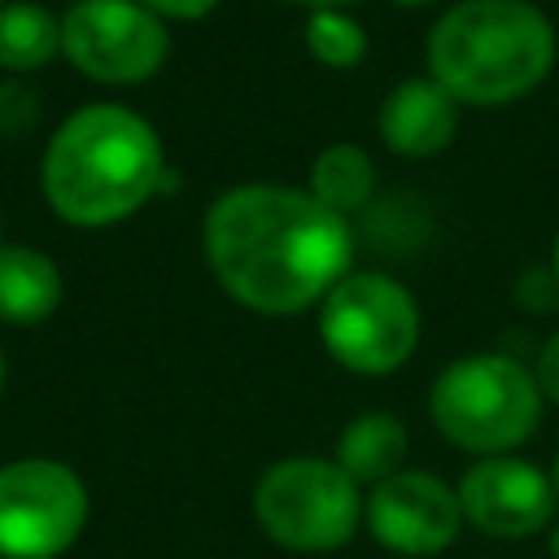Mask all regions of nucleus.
<instances>
[{"label": "nucleus", "instance_id": "4", "mask_svg": "<svg viewBox=\"0 0 559 559\" xmlns=\"http://www.w3.org/2000/svg\"><path fill=\"white\" fill-rule=\"evenodd\" d=\"M432 419L463 450L520 445L537 424V380L498 354L463 358L432 384Z\"/></svg>", "mask_w": 559, "mask_h": 559}, {"label": "nucleus", "instance_id": "8", "mask_svg": "<svg viewBox=\"0 0 559 559\" xmlns=\"http://www.w3.org/2000/svg\"><path fill=\"white\" fill-rule=\"evenodd\" d=\"M61 48L100 83H140L162 66L166 31L131 0H83L61 22Z\"/></svg>", "mask_w": 559, "mask_h": 559}, {"label": "nucleus", "instance_id": "13", "mask_svg": "<svg viewBox=\"0 0 559 559\" xmlns=\"http://www.w3.org/2000/svg\"><path fill=\"white\" fill-rule=\"evenodd\" d=\"M406 454V432L393 415H362L341 437V467L354 480H389Z\"/></svg>", "mask_w": 559, "mask_h": 559}, {"label": "nucleus", "instance_id": "3", "mask_svg": "<svg viewBox=\"0 0 559 559\" xmlns=\"http://www.w3.org/2000/svg\"><path fill=\"white\" fill-rule=\"evenodd\" d=\"M555 61L550 22L520 0H467L450 9L428 35V66L437 83L472 105L524 96Z\"/></svg>", "mask_w": 559, "mask_h": 559}, {"label": "nucleus", "instance_id": "6", "mask_svg": "<svg viewBox=\"0 0 559 559\" xmlns=\"http://www.w3.org/2000/svg\"><path fill=\"white\" fill-rule=\"evenodd\" d=\"M323 345L354 371H393L419 336L415 301L389 275H349L328 293L319 319Z\"/></svg>", "mask_w": 559, "mask_h": 559}, {"label": "nucleus", "instance_id": "5", "mask_svg": "<svg viewBox=\"0 0 559 559\" xmlns=\"http://www.w3.org/2000/svg\"><path fill=\"white\" fill-rule=\"evenodd\" d=\"M253 511L288 550H336L358 528V480L341 463L284 459L258 480Z\"/></svg>", "mask_w": 559, "mask_h": 559}, {"label": "nucleus", "instance_id": "17", "mask_svg": "<svg viewBox=\"0 0 559 559\" xmlns=\"http://www.w3.org/2000/svg\"><path fill=\"white\" fill-rule=\"evenodd\" d=\"M537 389L550 402H559V336H550L546 349H542V358H537Z\"/></svg>", "mask_w": 559, "mask_h": 559}, {"label": "nucleus", "instance_id": "11", "mask_svg": "<svg viewBox=\"0 0 559 559\" xmlns=\"http://www.w3.org/2000/svg\"><path fill=\"white\" fill-rule=\"evenodd\" d=\"M454 96L441 83H402L380 109V131L389 148L406 157L441 153L454 140Z\"/></svg>", "mask_w": 559, "mask_h": 559}, {"label": "nucleus", "instance_id": "14", "mask_svg": "<svg viewBox=\"0 0 559 559\" xmlns=\"http://www.w3.org/2000/svg\"><path fill=\"white\" fill-rule=\"evenodd\" d=\"M61 44V22L39 4H4L0 9V66L4 70H35Z\"/></svg>", "mask_w": 559, "mask_h": 559}, {"label": "nucleus", "instance_id": "24", "mask_svg": "<svg viewBox=\"0 0 559 559\" xmlns=\"http://www.w3.org/2000/svg\"><path fill=\"white\" fill-rule=\"evenodd\" d=\"M555 262H559V249H555Z\"/></svg>", "mask_w": 559, "mask_h": 559}, {"label": "nucleus", "instance_id": "15", "mask_svg": "<svg viewBox=\"0 0 559 559\" xmlns=\"http://www.w3.org/2000/svg\"><path fill=\"white\" fill-rule=\"evenodd\" d=\"M310 179H314V201H323L328 210H336V214L341 210H358L367 201V192H371V162H367L362 148L336 144V148L319 153Z\"/></svg>", "mask_w": 559, "mask_h": 559}, {"label": "nucleus", "instance_id": "21", "mask_svg": "<svg viewBox=\"0 0 559 559\" xmlns=\"http://www.w3.org/2000/svg\"><path fill=\"white\" fill-rule=\"evenodd\" d=\"M555 485H559V459H555Z\"/></svg>", "mask_w": 559, "mask_h": 559}, {"label": "nucleus", "instance_id": "9", "mask_svg": "<svg viewBox=\"0 0 559 559\" xmlns=\"http://www.w3.org/2000/svg\"><path fill=\"white\" fill-rule=\"evenodd\" d=\"M367 520L380 546L397 555H432L454 542L463 507L459 493H450L441 480L424 472H397L376 485L367 502Z\"/></svg>", "mask_w": 559, "mask_h": 559}, {"label": "nucleus", "instance_id": "22", "mask_svg": "<svg viewBox=\"0 0 559 559\" xmlns=\"http://www.w3.org/2000/svg\"><path fill=\"white\" fill-rule=\"evenodd\" d=\"M402 4H424V0H402Z\"/></svg>", "mask_w": 559, "mask_h": 559}, {"label": "nucleus", "instance_id": "10", "mask_svg": "<svg viewBox=\"0 0 559 559\" xmlns=\"http://www.w3.org/2000/svg\"><path fill=\"white\" fill-rule=\"evenodd\" d=\"M463 515L498 537H528L550 520V485L533 463L485 459L459 485Z\"/></svg>", "mask_w": 559, "mask_h": 559}, {"label": "nucleus", "instance_id": "7", "mask_svg": "<svg viewBox=\"0 0 559 559\" xmlns=\"http://www.w3.org/2000/svg\"><path fill=\"white\" fill-rule=\"evenodd\" d=\"M87 520V493L66 463L0 467V559H52Z\"/></svg>", "mask_w": 559, "mask_h": 559}, {"label": "nucleus", "instance_id": "12", "mask_svg": "<svg viewBox=\"0 0 559 559\" xmlns=\"http://www.w3.org/2000/svg\"><path fill=\"white\" fill-rule=\"evenodd\" d=\"M61 297L57 266L35 249H0V319L9 323H39L52 314Z\"/></svg>", "mask_w": 559, "mask_h": 559}, {"label": "nucleus", "instance_id": "1", "mask_svg": "<svg viewBox=\"0 0 559 559\" xmlns=\"http://www.w3.org/2000/svg\"><path fill=\"white\" fill-rule=\"evenodd\" d=\"M205 249L223 288L262 310L288 314L341 280L349 231L336 210L293 188H236L205 218Z\"/></svg>", "mask_w": 559, "mask_h": 559}, {"label": "nucleus", "instance_id": "19", "mask_svg": "<svg viewBox=\"0 0 559 559\" xmlns=\"http://www.w3.org/2000/svg\"><path fill=\"white\" fill-rule=\"evenodd\" d=\"M297 4H310V9H336V4H349V0H297Z\"/></svg>", "mask_w": 559, "mask_h": 559}, {"label": "nucleus", "instance_id": "16", "mask_svg": "<svg viewBox=\"0 0 559 559\" xmlns=\"http://www.w3.org/2000/svg\"><path fill=\"white\" fill-rule=\"evenodd\" d=\"M306 39H310V52L328 66H354L362 57V31L358 22H349L345 13L336 9H319L306 26Z\"/></svg>", "mask_w": 559, "mask_h": 559}, {"label": "nucleus", "instance_id": "20", "mask_svg": "<svg viewBox=\"0 0 559 559\" xmlns=\"http://www.w3.org/2000/svg\"><path fill=\"white\" fill-rule=\"evenodd\" d=\"M550 550H555V559H559V524H555V537H550Z\"/></svg>", "mask_w": 559, "mask_h": 559}, {"label": "nucleus", "instance_id": "2", "mask_svg": "<svg viewBox=\"0 0 559 559\" xmlns=\"http://www.w3.org/2000/svg\"><path fill=\"white\" fill-rule=\"evenodd\" d=\"M162 179L153 127L118 105L79 109L44 153V192L70 223L100 227L127 218Z\"/></svg>", "mask_w": 559, "mask_h": 559}, {"label": "nucleus", "instance_id": "18", "mask_svg": "<svg viewBox=\"0 0 559 559\" xmlns=\"http://www.w3.org/2000/svg\"><path fill=\"white\" fill-rule=\"evenodd\" d=\"M153 9H162V13H170V17H201V13H210L218 0H148Z\"/></svg>", "mask_w": 559, "mask_h": 559}, {"label": "nucleus", "instance_id": "23", "mask_svg": "<svg viewBox=\"0 0 559 559\" xmlns=\"http://www.w3.org/2000/svg\"><path fill=\"white\" fill-rule=\"evenodd\" d=\"M0 380H4V358H0Z\"/></svg>", "mask_w": 559, "mask_h": 559}]
</instances>
